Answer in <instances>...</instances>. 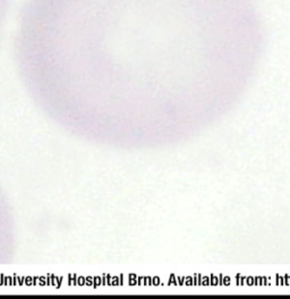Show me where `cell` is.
<instances>
[{
  "label": "cell",
  "mask_w": 290,
  "mask_h": 299,
  "mask_svg": "<svg viewBox=\"0 0 290 299\" xmlns=\"http://www.w3.org/2000/svg\"><path fill=\"white\" fill-rule=\"evenodd\" d=\"M10 1L11 0H0V31H1V27H2L5 20H6V17H7Z\"/></svg>",
  "instance_id": "obj_1"
}]
</instances>
